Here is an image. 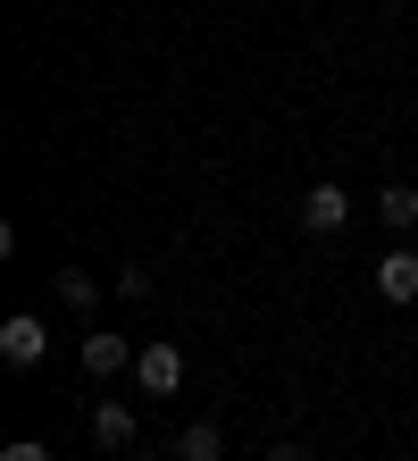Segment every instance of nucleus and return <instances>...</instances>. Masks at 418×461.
Here are the masks:
<instances>
[{
  "label": "nucleus",
  "instance_id": "nucleus-9",
  "mask_svg": "<svg viewBox=\"0 0 418 461\" xmlns=\"http://www.w3.org/2000/svg\"><path fill=\"white\" fill-rule=\"evenodd\" d=\"M59 303L93 319V311H101V277H93V268H59Z\"/></svg>",
  "mask_w": 418,
  "mask_h": 461
},
{
  "label": "nucleus",
  "instance_id": "nucleus-12",
  "mask_svg": "<svg viewBox=\"0 0 418 461\" xmlns=\"http://www.w3.org/2000/svg\"><path fill=\"white\" fill-rule=\"evenodd\" d=\"M118 461H151V453H143V445H134V453H118Z\"/></svg>",
  "mask_w": 418,
  "mask_h": 461
},
{
  "label": "nucleus",
  "instance_id": "nucleus-2",
  "mask_svg": "<svg viewBox=\"0 0 418 461\" xmlns=\"http://www.w3.org/2000/svg\"><path fill=\"white\" fill-rule=\"evenodd\" d=\"M134 377H143V394H176V386H184V344H176V336L143 344V352H134Z\"/></svg>",
  "mask_w": 418,
  "mask_h": 461
},
{
  "label": "nucleus",
  "instance_id": "nucleus-1",
  "mask_svg": "<svg viewBox=\"0 0 418 461\" xmlns=\"http://www.w3.org/2000/svg\"><path fill=\"white\" fill-rule=\"evenodd\" d=\"M42 352H50V328H42L34 311H9V319H0V361H9V369H34Z\"/></svg>",
  "mask_w": 418,
  "mask_h": 461
},
{
  "label": "nucleus",
  "instance_id": "nucleus-3",
  "mask_svg": "<svg viewBox=\"0 0 418 461\" xmlns=\"http://www.w3.org/2000/svg\"><path fill=\"white\" fill-rule=\"evenodd\" d=\"M377 294L385 303H418V243H394V252L377 260Z\"/></svg>",
  "mask_w": 418,
  "mask_h": 461
},
{
  "label": "nucleus",
  "instance_id": "nucleus-6",
  "mask_svg": "<svg viewBox=\"0 0 418 461\" xmlns=\"http://www.w3.org/2000/svg\"><path fill=\"white\" fill-rule=\"evenodd\" d=\"M76 352H84V377H118V369L134 361V352H126V336H109V328H93Z\"/></svg>",
  "mask_w": 418,
  "mask_h": 461
},
{
  "label": "nucleus",
  "instance_id": "nucleus-10",
  "mask_svg": "<svg viewBox=\"0 0 418 461\" xmlns=\"http://www.w3.org/2000/svg\"><path fill=\"white\" fill-rule=\"evenodd\" d=\"M0 461H50V445L42 437H17V445H0Z\"/></svg>",
  "mask_w": 418,
  "mask_h": 461
},
{
  "label": "nucleus",
  "instance_id": "nucleus-4",
  "mask_svg": "<svg viewBox=\"0 0 418 461\" xmlns=\"http://www.w3.org/2000/svg\"><path fill=\"white\" fill-rule=\"evenodd\" d=\"M343 219H351V194H343V185H310V194H301V227H310V235H334Z\"/></svg>",
  "mask_w": 418,
  "mask_h": 461
},
{
  "label": "nucleus",
  "instance_id": "nucleus-11",
  "mask_svg": "<svg viewBox=\"0 0 418 461\" xmlns=\"http://www.w3.org/2000/svg\"><path fill=\"white\" fill-rule=\"evenodd\" d=\"M268 461H310V445H293V437H285V445H268Z\"/></svg>",
  "mask_w": 418,
  "mask_h": 461
},
{
  "label": "nucleus",
  "instance_id": "nucleus-7",
  "mask_svg": "<svg viewBox=\"0 0 418 461\" xmlns=\"http://www.w3.org/2000/svg\"><path fill=\"white\" fill-rule=\"evenodd\" d=\"M93 445L101 453H134V411L126 402H93Z\"/></svg>",
  "mask_w": 418,
  "mask_h": 461
},
{
  "label": "nucleus",
  "instance_id": "nucleus-8",
  "mask_svg": "<svg viewBox=\"0 0 418 461\" xmlns=\"http://www.w3.org/2000/svg\"><path fill=\"white\" fill-rule=\"evenodd\" d=\"M377 219L394 227V235H410L418 227V185H385V194H377Z\"/></svg>",
  "mask_w": 418,
  "mask_h": 461
},
{
  "label": "nucleus",
  "instance_id": "nucleus-5",
  "mask_svg": "<svg viewBox=\"0 0 418 461\" xmlns=\"http://www.w3.org/2000/svg\"><path fill=\"white\" fill-rule=\"evenodd\" d=\"M167 461H227V428L218 420H184L176 445H167Z\"/></svg>",
  "mask_w": 418,
  "mask_h": 461
}]
</instances>
